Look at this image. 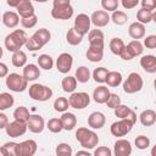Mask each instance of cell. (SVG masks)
Returning a JSON list of instances; mask_svg holds the SVG:
<instances>
[{
	"mask_svg": "<svg viewBox=\"0 0 156 156\" xmlns=\"http://www.w3.org/2000/svg\"><path fill=\"white\" fill-rule=\"evenodd\" d=\"M50 39H51L50 30L46 28H40L35 30L34 34L27 39V43L24 46L29 51H37V50H40L44 45H46L50 41Z\"/></svg>",
	"mask_w": 156,
	"mask_h": 156,
	"instance_id": "6da1fadb",
	"label": "cell"
},
{
	"mask_svg": "<svg viewBox=\"0 0 156 156\" xmlns=\"http://www.w3.org/2000/svg\"><path fill=\"white\" fill-rule=\"evenodd\" d=\"M27 39H28L27 33L23 29H16L5 37V40H4L5 48L11 52H16L23 45H26Z\"/></svg>",
	"mask_w": 156,
	"mask_h": 156,
	"instance_id": "7a4b0ae2",
	"label": "cell"
},
{
	"mask_svg": "<svg viewBox=\"0 0 156 156\" xmlns=\"http://www.w3.org/2000/svg\"><path fill=\"white\" fill-rule=\"evenodd\" d=\"M76 139L80 144L82 147L88 149V150L95 149V146H98V144H99L98 134L94 130L88 129L85 127H80L76 130Z\"/></svg>",
	"mask_w": 156,
	"mask_h": 156,
	"instance_id": "3957f363",
	"label": "cell"
},
{
	"mask_svg": "<svg viewBox=\"0 0 156 156\" xmlns=\"http://www.w3.org/2000/svg\"><path fill=\"white\" fill-rule=\"evenodd\" d=\"M51 16L55 20H69L73 16V7L69 0H54Z\"/></svg>",
	"mask_w": 156,
	"mask_h": 156,
	"instance_id": "277c9868",
	"label": "cell"
},
{
	"mask_svg": "<svg viewBox=\"0 0 156 156\" xmlns=\"http://www.w3.org/2000/svg\"><path fill=\"white\" fill-rule=\"evenodd\" d=\"M28 94H29V98L35 101H48L52 96V90L51 88L44 84L34 83L28 88Z\"/></svg>",
	"mask_w": 156,
	"mask_h": 156,
	"instance_id": "5b68a950",
	"label": "cell"
},
{
	"mask_svg": "<svg viewBox=\"0 0 156 156\" xmlns=\"http://www.w3.org/2000/svg\"><path fill=\"white\" fill-rule=\"evenodd\" d=\"M143 85H144V80L141 76L136 72H132L123 82V91L127 94H134L140 91L143 89Z\"/></svg>",
	"mask_w": 156,
	"mask_h": 156,
	"instance_id": "8992f818",
	"label": "cell"
},
{
	"mask_svg": "<svg viewBox=\"0 0 156 156\" xmlns=\"http://www.w3.org/2000/svg\"><path fill=\"white\" fill-rule=\"evenodd\" d=\"M6 87L15 93H22L28 88V82L18 73H10L6 77Z\"/></svg>",
	"mask_w": 156,
	"mask_h": 156,
	"instance_id": "52a82bcc",
	"label": "cell"
},
{
	"mask_svg": "<svg viewBox=\"0 0 156 156\" xmlns=\"http://www.w3.org/2000/svg\"><path fill=\"white\" fill-rule=\"evenodd\" d=\"M67 100H68V105L76 110H83V108L88 107V105L90 104V96L85 91L72 93Z\"/></svg>",
	"mask_w": 156,
	"mask_h": 156,
	"instance_id": "ba28073f",
	"label": "cell"
},
{
	"mask_svg": "<svg viewBox=\"0 0 156 156\" xmlns=\"http://www.w3.org/2000/svg\"><path fill=\"white\" fill-rule=\"evenodd\" d=\"M37 149H38L37 141L33 139H28L22 143H17L15 156H34Z\"/></svg>",
	"mask_w": 156,
	"mask_h": 156,
	"instance_id": "9c48e42d",
	"label": "cell"
},
{
	"mask_svg": "<svg viewBox=\"0 0 156 156\" xmlns=\"http://www.w3.org/2000/svg\"><path fill=\"white\" fill-rule=\"evenodd\" d=\"M133 128V124L127 121V119H119V121H116L111 124L110 127V132L113 136L116 138H121V136H124L127 135Z\"/></svg>",
	"mask_w": 156,
	"mask_h": 156,
	"instance_id": "30bf717a",
	"label": "cell"
},
{
	"mask_svg": "<svg viewBox=\"0 0 156 156\" xmlns=\"http://www.w3.org/2000/svg\"><path fill=\"white\" fill-rule=\"evenodd\" d=\"M90 17L85 13H79L77 15L76 20H74V24H73V29L82 37H84L85 34L89 33L90 30Z\"/></svg>",
	"mask_w": 156,
	"mask_h": 156,
	"instance_id": "8fae6325",
	"label": "cell"
},
{
	"mask_svg": "<svg viewBox=\"0 0 156 156\" xmlns=\"http://www.w3.org/2000/svg\"><path fill=\"white\" fill-rule=\"evenodd\" d=\"M72 65H73V57L71 54L68 52H62L58 55L57 60H56V68L60 73H68L72 68Z\"/></svg>",
	"mask_w": 156,
	"mask_h": 156,
	"instance_id": "7c38bea8",
	"label": "cell"
},
{
	"mask_svg": "<svg viewBox=\"0 0 156 156\" xmlns=\"http://www.w3.org/2000/svg\"><path fill=\"white\" fill-rule=\"evenodd\" d=\"M6 134L11 138H18L21 135H23L27 132V123L23 122H18V121H13V122H9V124L5 128Z\"/></svg>",
	"mask_w": 156,
	"mask_h": 156,
	"instance_id": "4fadbf2b",
	"label": "cell"
},
{
	"mask_svg": "<svg viewBox=\"0 0 156 156\" xmlns=\"http://www.w3.org/2000/svg\"><path fill=\"white\" fill-rule=\"evenodd\" d=\"M45 128V121L40 115H30L27 121V129L34 134H39Z\"/></svg>",
	"mask_w": 156,
	"mask_h": 156,
	"instance_id": "5bb4252c",
	"label": "cell"
},
{
	"mask_svg": "<svg viewBox=\"0 0 156 156\" xmlns=\"http://www.w3.org/2000/svg\"><path fill=\"white\" fill-rule=\"evenodd\" d=\"M115 156H130L132 154V144L127 139H117L113 145Z\"/></svg>",
	"mask_w": 156,
	"mask_h": 156,
	"instance_id": "9a60e30c",
	"label": "cell"
},
{
	"mask_svg": "<svg viewBox=\"0 0 156 156\" xmlns=\"http://www.w3.org/2000/svg\"><path fill=\"white\" fill-rule=\"evenodd\" d=\"M90 22L98 27V28H101V27H105L110 22V15L104 11V10H98V11H94L93 15L90 16Z\"/></svg>",
	"mask_w": 156,
	"mask_h": 156,
	"instance_id": "2e32d148",
	"label": "cell"
},
{
	"mask_svg": "<svg viewBox=\"0 0 156 156\" xmlns=\"http://www.w3.org/2000/svg\"><path fill=\"white\" fill-rule=\"evenodd\" d=\"M106 123V117L102 112L95 111L88 117V126L91 129H101Z\"/></svg>",
	"mask_w": 156,
	"mask_h": 156,
	"instance_id": "e0dca14e",
	"label": "cell"
},
{
	"mask_svg": "<svg viewBox=\"0 0 156 156\" xmlns=\"http://www.w3.org/2000/svg\"><path fill=\"white\" fill-rule=\"evenodd\" d=\"M16 10H17V15L21 16V18H27V17L35 15L34 6L30 0H21L20 5L16 7Z\"/></svg>",
	"mask_w": 156,
	"mask_h": 156,
	"instance_id": "ac0fdd59",
	"label": "cell"
},
{
	"mask_svg": "<svg viewBox=\"0 0 156 156\" xmlns=\"http://www.w3.org/2000/svg\"><path fill=\"white\" fill-rule=\"evenodd\" d=\"M128 34L133 40H139L145 37V26L139 22H133L128 27Z\"/></svg>",
	"mask_w": 156,
	"mask_h": 156,
	"instance_id": "d6986e66",
	"label": "cell"
},
{
	"mask_svg": "<svg viewBox=\"0 0 156 156\" xmlns=\"http://www.w3.org/2000/svg\"><path fill=\"white\" fill-rule=\"evenodd\" d=\"M23 78L27 80V82H33L35 79L39 78L40 76V68L34 65V63H29V65H26L23 67Z\"/></svg>",
	"mask_w": 156,
	"mask_h": 156,
	"instance_id": "ffe728a7",
	"label": "cell"
},
{
	"mask_svg": "<svg viewBox=\"0 0 156 156\" xmlns=\"http://www.w3.org/2000/svg\"><path fill=\"white\" fill-rule=\"evenodd\" d=\"M110 90L105 85H99L98 88L94 89L93 91V100L96 104H106L108 96H110Z\"/></svg>",
	"mask_w": 156,
	"mask_h": 156,
	"instance_id": "44dd1931",
	"label": "cell"
},
{
	"mask_svg": "<svg viewBox=\"0 0 156 156\" xmlns=\"http://www.w3.org/2000/svg\"><path fill=\"white\" fill-rule=\"evenodd\" d=\"M89 46L104 48V33L100 29H91L88 33Z\"/></svg>",
	"mask_w": 156,
	"mask_h": 156,
	"instance_id": "7402d4cb",
	"label": "cell"
},
{
	"mask_svg": "<svg viewBox=\"0 0 156 156\" xmlns=\"http://www.w3.org/2000/svg\"><path fill=\"white\" fill-rule=\"evenodd\" d=\"M140 66L145 72L155 73L156 72V56H154V55H144V56H141Z\"/></svg>",
	"mask_w": 156,
	"mask_h": 156,
	"instance_id": "603a6c76",
	"label": "cell"
},
{
	"mask_svg": "<svg viewBox=\"0 0 156 156\" xmlns=\"http://www.w3.org/2000/svg\"><path fill=\"white\" fill-rule=\"evenodd\" d=\"M1 21L7 28H16L20 23V16L15 11H6L4 12Z\"/></svg>",
	"mask_w": 156,
	"mask_h": 156,
	"instance_id": "cb8c5ba5",
	"label": "cell"
},
{
	"mask_svg": "<svg viewBox=\"0 0 156 156\" xmlns=\"http://www.w3.org/2000/svg\"><path fill=\"white\" fill-rule=\"evenodd\" d=\"M61 123H62V128L65 130H72L76 126H77V117L74 113L72 112H63L62 116L60 117Z\"/></svg>",
	"mask_w": 156,
	"mask_h": 156,
	"instance_id": "d4e9b609",
	"label": "cell"
},
{
	"mask_svg": "<svg viewBox=\"0 0 156 156\" xmlns=\"http://www.w3.org/2000/svg\"><path fill=\"white\" fill-rule=\"evenodd\" d=\"M139 119H140V123L144 126V127H151L156 123V112L151 108H147V110H144L140 116H139Z\"/></svg>",
	"mask_w": 156,
	"mask_h": 156,
	"instance_id": "484cf974",
	"label": "cell"
},
{
	"mask_svg": "<svg viewBox=\"0 0 156 156\" xmlns=\"http://www.w3.org/2000/svg\"><path fill=\"white\" fill-rule=\"evenodd\" d=\"M156 18V11H147V10H144V9H140L138 10L136 12V22L141 23V24H146V23H150L151 21H155Z\"/></svg>",
	"mask_w": 156,
	"mask_h": 156,
	"instance_id": "4316f807",
	"label": "cell"
},
{
	"mask_svg": "<svg viewBox=\"0 0 156 156\" xmlns=\"http://www.w3.org/2000/svg\"><path fill=\"white\" fill-rule=\"evenodd\" d=\"M87 58L90 62H100L104 57V48L99 46H89L87 50Z\"/></svg>",
	"mask_w": 156,
	"mask_h": 156,
	"instance_id": "83f0119b",
	"label": "cell"
},
{
	"mask_svg": "<svg viewBox=\"0 0 156 156\" xmlns=\"http://www.w3.org/2000/svg\"><path fill=\"white\" fill-rule=\"evenodd\" d=\"M122 79H123V77H122V73L121 72L108 71L105 83H107V85L111 87V88H116V87H118L122 83Z\"/></svg>",
	"mask_w": 156,
	"mask_h": 156,
	"instance_id": "f1b7e54d",
	"label": "cell"
},
{
	"mask_svg": "<svg viewBox=\"0 0 156 156\" xmlns=\"http://www.w3.org/2000/svg\"><path fill=\"white\" fill-rule=\"evenodd\" d=\"M61 87H62V90L65 93H74L76 88H77V80L73 76H66L62 82H61Z\"/></svg>",
	"mask_w": 156,
	"mask_h": 156,
	"instance_id": "f546056e",
	"label": "cell"
},
{
	"mask_svg": "<svg viewBox=\"0 0 156 156\" xmlns=\"http://www.w3.org/2000/svg\"><path fill=\"white\" fill-rule=\"evenodd\" d=\"M76 80L79 83H87L90 79V71L87 66H79L76 69V76H74Z\"/></svg>",
	"mask_w": 156,
	"mask_h": 156,
	"instance_id": "4dcf8cb0",
	"label": "cell"
},
{
	"mask_svg": "<svg viewBox=\"0 0 156 156\" xmlns=\"http://www.w3.org/2000/svg\"><path fill=\"white\" fill-rule=\"evenodd\" d=\"M29 116H30V113L26 106H18L13 111V118H15V121H18V122L27 123V121L29 119Z\"/></svg>",
	"mask_w": 156,
	"mask_h": 156,
	"instance_id": "1f68e13d",
	"label": "cell"
},
{
	"mask_svg": "<svg viewBox=\"0 0 156 156\" xmlns=\"http://www.w3.org/2000/svg\"><path fill=\"white\" fill-rule=\"evenodd\" d=\"M15 99L10 93H0V112L12 107Z\"/></svg>",
	"mask_w": 156,
	"mask_h": 156,
	"instance_id": "d6a6232c",
	"label": "cell"
},
{
	"mask_svg": "<svg viewBox=\"0 0 156 156\" xmlns=\"http://www.w3.org/2000/svg\"><path fill=\"white\" fill-rule=\"evenodd\" d=\"M11 61H12V65L15 67H24L26 63H27V55H26L24 51L18 50V51L12 54Z\"/></svg>",
	"mask_w": 156,
	"mask_h": 156,
	"instance_id": "836d02e7",
	"label": "cell"
},
{
	"mask_svg": "<svg viewBox=\"0 0 156 156\" xmlns=\"http://www.w3.org/2000/svg\"><path fill=\"white\" fill-rule=\"evenodd\" d=\"M110 50H111V52L112 54H115V55H121V52H122V50L124 49V46H126V44H124V41L121 39V38H117V37H115V38H112L111 40H110Z\"/></svg>",
	"mask_w": 156,
	"mask_h": 156,
	"instance_id": "e575fe53",
	"label": "cell"
},
{
	"mask_svg": "<svg viewBox=\"0 0 156 156\" xmlns=\"http://www.w3.org/2000/svg\"><path fill=\"white\" fill-rule=\"evenodd\" d=\"M110 21H112L117 26H122L128 21V15L124 11L121 10H116L112 12V15L110 16Z\"/></svg>",
	"mask_w": 156,
	"mask_h": 156,
	"instance_id": "d590c367",
	"label": "cell"
},
{
	"mask_svg": "<svg viewBox=\"0 0 156 156\" xmlns=\"http://www.w3.org/2000/svg\"><path fill=\"white\" fill-rule=\"evenodd\" d=\"M52 66H54V60L50 55L43 54L38 57V67H40L45 71H49V69L52 68Z\"/></svg>",
	"mask_w": 156,
	"mask_h": 156,
	"instance_id": "8d00e7d4",
	"label": "cell"
},
{
	"mask_svg": "<svg viewBox=\"0 0 156 156\" xmlns=\"http://www.w3.org/2000/svg\"><path fill=\"white\" fill-rule=\"evenodd\" d=\"M66 40H67V43H68L69 45H73V46H74V45H78V44L82 43L83 37L79 35V34L73 29V27H72V28H69L68 32L66 33Z\"/></svg>",
	"mask_w": 156,
	"mask_h": 156,
	"instance_id": "74e56055",
	"label": "cell"
},
{
	"mask_svg": "<svg viewBox=\"0 0 156 156\" xmlns=\"http://www.w3.org/2000/svg\"><path fill=\"white\" fill-rule=\"evenodd\" d=\"M68 100L63 96H58L55 101H54V110L56 112H66L68 110Z\"/></svg>",
	"mask_w": 156,
	"mask_h": 156,
	"instance_id": "f35d334b",
	"label": "cell"
},
{
	"mask_svg": "<svg viewBox=\"0 0 156 156\" xmlns=\"http://www.w3.org/2000/svg\"><path fill=\"white\" fill-rule=\"evenodd\" d=\"M107 73H108L107 68H105V67H98L93 72V78H94V80L96 83H105L106 77H107Z\"/></svg>",
	"mask_w": 156,
	"mask_h": 156,
	"instance_id": "ab89813d",
	"label": "cell"
},
{
	"mask_svg": "<svg viewBox=\"0 0 156 156\" xmlns=\"http://www.w3.org/2000/svg\"><path fill=\"white\" fill-rule=\"evenodd\" d=\"M46 128L51 132V133H60L61 130H63L62 128V123L60 118H50L46 123Z\"/></svg>",
	"mask_w": 156,
	"mask_h": 156,
	"instance_id": "60d3db41",
	"label": "cell"
},
{
	"mask_svg": "<svg viewBox=\"0 0 156 156\" xmlns=\"http://www.w3.org/2000/svg\"><path fill=\"white\" fill-rule=\"evenodd\" d=\"M56 156H72V147L67 143H60L55 149Z\"/></svg>",
	"mask_w": 156,
	"mask_h": 156,
	"instance_id": "b9f144b4",
	"label": "cell"
},
{
	"mask_svg": "<svg viewBox=\"0 0 156 156\" xmlns=\"http://www.w3.org/2000/svg\"><path fill=\"white\" fill-rule=\"evenodd\" d=\"M134 144H135L136 149H139V150H146L150 146V139L146 135H139V136L135 138Z\"/></svg>",
	"mask_w": 156,
	"mask_h": 156,
	"instance_id": "7bdbcfd3",
	"label": "cell"
},
{
	"mask_svg": "<svg viewBox=\"0 0 156 156\" xmlns=\"http://www.w3.org/2000/svg\"><path fill=\"white\" fill-rule=\"evenodd\" d=\"M118 5H119L118 0H102L101 1V6H102L104 11H106V12L107 11H111V12L116 11Z\"/></svg>",
	"mask_w": 156,
	"mask_h": 156,
	"instance_id": "ee69618b",
	"label": "cell"
},
{
	"mask_svg": "<svg viewBox=\"0 0 156 156\" xmlns=\"http://www.w3.org/2000/svg\"><path fill=\"white\" fill-rule=\"evenodd\" d=\"M121 104H122V102H121V98H119L117 94H115V93H111L110 96H108V99H107V101H106L107 107H110V108H112V110L117 108Z\"/></svg>",
	"mask_w": 156,
	"mask_h": 156,
	"instance_id": "f6af8a7d",
	"label": "cell"
},
{
	"mask_svg": "<svg viewBox=\"0 0 156 156\" xmlns=\"http://www.w3.org/2000/svg\"><path fill=\"white\" fill-rule=\"evenodd\" d=\"M37 23H38V17H37V15H33V16L27 17V18H21V24H22V27L26 28V29H29V28L35 27Z\"/></svg>",
	"mask_w": 156,
	"mask_h": 156,
	"instance_id": "bcb514c9",
	"label": "cell"
},
{
	"mask_svg": "<svg viewBox=\"0 0 156 156\" xmlns=\"http://www.w3.org/2000/svg\"><path fill=\"white\" fill-rule=\"evenodd\" d=\"M130 107H128L127 105H119L117 108H115V116L116 117H118L119 119H124L127 116H128V113L130 112Z\"/></svg>",
	"mask_w": 156,
	"mask_h": 156,
	"instance_id": "7dc6e473",
	"label": "cell"
},
{
	"mask_svg": "<svg viewBox=\"0 0 156 156\" xmlns=\"http://www.w3.org/2000/svg\"><path fill=\"white\" fill-rule=\"evenodd\" d=\"M127 45L132 49V51L134 52V55H135V56L141 55V54H143V51H144V46H143V44H141L139 40H132V41H129Z\"/></svg>",
	"mask_w": 156,
	"mask_h": 156,
	"instance_id": "c3c4849f",
	"label": "cell"
},
{
	"mask_svg": "<svg viewBox=\"0 0 156 156\" xmlns=\"http://www.w3.org/2000/svg\"><path fill=\"white\" fill-rule=\"evenodd\" d=\"M121 58L122 60H124V61H130V60H133L134 57H135V55H134V52L132 51V49L128 46V45H126L124 46V49L122 50V52H121Z\"/></svg>",
	"mask_w": 156,
	"mask_h": 156,
	"instance_id": "681fc988",
	"label": "cell"
},
{
	"mask_svg": "<svg viewBox=\"0 0 156 156\" xmlns=\"http://www.w3.org/2000/svg\"><path fill=\"white\" fill-rule=\"evenodd\" d=\"M93 156H112V151L107 146H98Z\"/></svg>",
	"mask_w": 156,
	"mask_h": 156,
	"instance_id": "f907efd6",
	"label": "cell"
},
{
	"mask_svg": "<svg viewBox=\"0 0 156 156\" xmlns=\"http://www.w3.org/2000/svg\"><path fill=\"white\" fill-rule=\"evenodd\" d=\"M143 46H146L147 49H155L156 48V35H147L145 39H144V45Z\"/></svg>",
	"mask_w": 156,
	"mask_h": 156,
	"instance_id": "816d5d0a",
	"label": "cell"
},
{
	"mask_svg": "<svg viewBox=\"0 0 156 156\" xmlns=\"http://www.w3.org/2000/svg\"><path fill=\"white\" fill-rule=\"evenodd\" d=\"M140 4H141V9L151 11V12L155 11V9H156V2L154 0H143Z\"/></svg>",
	"mask_w": 156,
	"mask_h": 156,
	"instance_id": "f5cc1de1",
	"label": "cell"
},
{
	"mask_svg": "<svg viewBox=\"0 0 156 156\" xmlns=\"http://www.w3.org/2000/svg\"><path fill=\"white\" fill-rule=\"evenodd\" d=\"M16 145L17 143H13V141H10V143H5L2 146L5 147V150L7 151L9 156H15V151H16Z\"/></svg>",
	"mask_w": 156,
	"mask_h": 156,
	"instance_id": "db71d44e",
	"label": "cell"
},
{
	"mask_svg": "<svg viewBox=\"0 0 156 156\" xmlns=\"http://www.w3.org/2000/svg\"><path fill=\"white\" fill-rule=\"evenodd\" d=\"M122 6L126 9V10H130V9H134L139 5V1L138 0H122Z\"/></svg>",
	"mask_w": 156,
	"mask_h": 156,
	"instance_id": "11a10c76",
	"label": "cell"
},
{
	"mask_svg": "<svg viewBox=\"0 0 156 156\" xmlns=\"http://www.w3.org/2000/svg\"><path fill=\"white\" fill-rule=\"evenodd\" d=\"M7 124H9V117L4 112H0V129H5Z\"/></svg>",
	"mask_w": 156,
	"mask_h": 156,
	"instance_id": "9f6ffc18",
	"label": "cell"
},
{
	"mask_svg": "<svg viewBox=\"0 0 156 156\" xmlns=\"http://www.w3.org/2000/svg\"><path fill=\"white\" fill-rule=\"evenodd\" d=\"M7 74H9V68H7V66H6L4 62H0V78L7 77Z\"/></svg>",
	"mask_w": 156,
	"mask_h": 156,
	"instance_id": "6f0895ef",
	"label": "cell"
},
{
	"mask_svg": "<svg viewBox=\"0 0 156 156\" xmlns=\"http://www.w3.org/2000/svg\"><path fill=\"white\" fill-rule=\"evenodd\" d=\"M20 2H21V0H7V5L10 7H15V9L20 5Z\"/></svg>",
	"mask_w": 156,
	"mask_h": 156,
	"instance_id": "680465c9",
	"label": "cell"
},
{
	"mask_svg": "<svg viewBox=\"0 0 156 156\" xmlns=\"http://www.w3.org/2000/svg\"><path fill=\"white\" fill-rule=\"evenodd\" d=\"M76 156H93V155L90 152L85 151V150H79V151L76 152Z\"/></svg>",
	"mask_w": 156,
	"mask_h": 156,
	"instance_id": "91938a15",
	"label": "cell"
},
{
	"mask_svg": "<svg viewBox=\"0 0 156 156\" xmlns=\"http://www.w3.org/2000/svg\"><path fill=\"white\" fill-rule=\"evenodd\" d=\"M0 156H9V154H7V151L5 150L4 146H0Z\"/></svg>",
	"mask_w": 156,
	"mask_h": 156,
	"instance_id": "94428289",
	"label": "cell"
},
{
	"mask_svg": "<svg viewBox=\"0 0 156 156\" xmlns=\"http://www.w3.org/2000/svg\"><path fill=\"white\" fill-rule=\"evenodd\" d=\"M2 54H4V51H2V48L0 46V58L2 57Z\"/></svg>",
	"mask_w": 156,
	"mask_h": 156,
	"instance_id": "6125c7cd",
	"label": "cell"
},
{
	"mask_svg": "<svg viewBox=\"0 0 156 156\" xmlns=\"http://www.w3.org/2000/svg\"><path fill=\"white\" fill-rule=\"evenodd\" d=\"M0 21H1V20H0Z\"/></svg>",
	"mask_w": 156,
	"mask_h": 156,
	"instance_id": "be15d7a7",
	"label": "cell"
}]
</instances>
